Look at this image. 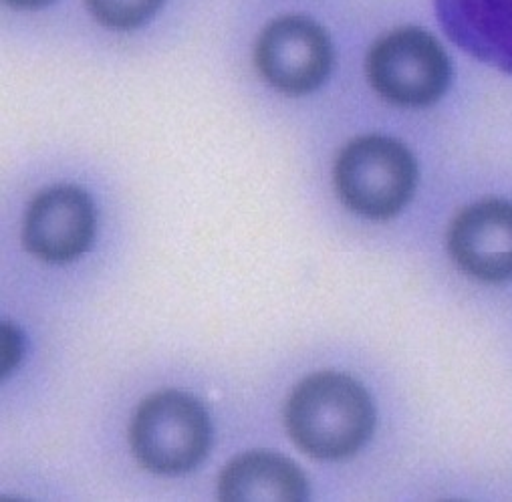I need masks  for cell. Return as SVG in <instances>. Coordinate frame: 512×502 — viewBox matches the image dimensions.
Returning <instances> with one entry per match:
<instances>
[{
    "label": "cell",
    "instance_id": "obj_1",
    "mask_svg": "<svg viewBox=\"0 0 512 502\" xmlns=\"http://www.w3.org/2000/svg\"><path fill=\"white\" fill-rule=\"evenodd\" d=\"M285 422L303 452L321 460H341L369 440L375 412L359 382L343 373L323 371L293 390Z\"/></svg>",
    "mask_w": 512,
    "mask_h": 502
},
{
    "label": "cell",
    "instance_id": "obj_2",
    "mask_svg": "<svg viewBox=\"0 0 512 502\" xmlns=\"http://www.w3.org/2000/svg\"><path fill=\"white\" fill-rule=\"evenodd\" d=\"M333 178L349 210L371 220H386L412 200L418 164L412 152L392 138L361 136L339 152Z\"/></svg>",
    "mask_w": 512,
    "mask_h": 502
},
{
    "label": "cell",
    "instance_id": "obj_3",
    "mask_svg": "<svg viewBox=\"0 0 512 502\" xmlns=\"http://www.w3.org/2000/svg\"><path fill=\"white\" fill-rule=\"evenodd\" d=\"M371 87L394 105L428 107L444 97L452 81V61L440 41L418 27L383 35L367 53Z\"/></svg>",
    "mask_w": 512,
    "mask_h": 502
},
{
    "label": "cell",
    "instance_id": "obj_4",
    "mask_svg": "<svg viewBox=\"0 0 512 502\" xmlns=\"http://www.w3.org/2000/svg\"><path fill=\"white\" fill-rule=\"evenodd\" d=\"M212 426L202 404L180 392H160L138 408L130 442L138 462L156 474H182L208 454Z\"/></svg>",
    "mask_w": 512,
    "mask_h": 502
},
{
    "label": "cell",
    "instance_id": "obj_5",
    "mask_svg": "<svg viewBox=\"0 0 512 502\" xmlns=\"http://www.w3.org/2000/svg\"><path fill=\"white\" fill-rule=\"evenodd\" d=\"M261 75L287 95H307L329 77L335 61L327 31L309 17L287 15L265 27L254 49Z\"/></svg>",
    "mask_w": 512,
    "mask_h": 502
},
{
    "label": "cell",
    "instance_id": "obj_6",
    "mask_svg": "<svg viewBox=\"0 0 512 502\" xmlns=\"http://www.w3.org/2000/svg\"><path fill=\"white\" fill-rule=\"evenodd\" d=\"M95 224V206L85 190L55 186L31 202L23 224V242L41 261L69 263L91 246Z\"/></svg>",
    "mask_w": 512,
    "mask_h": 502
},
{
    "label": "cell",
    "instance_id": "obj_7",
    "mask_svg": "<svg viewBox=\"0 0 512 502\" xmlns=\"http://www.w3.org/2000/svg\"><path fill=\"white\" fill-rule=\"evenodd\" d=\"M454 263L484 283L512 279V202L484 200L462 210L448 232Z\"/></svg>",
    "mask_w": 512,
    "mask_h": 502
},
{
    "label": "cell",
    "instance_id": "obj_8",
    "mask_svg": "<svg viewBox=\"0 0 512 502\" xmlns=\"http://www.w3.org/2000/svg\"><path fill=\"white\" fill-rule=\"evenodd\" d=\"M442 29L466 53L512 75V0H434Z\"/></svg>",
    "mask_w": 512,
    "mask_h": 502
},
{
    "label": "cell",
    "instance_id": "obj_9",
    "mask_svg": "<svg viewBox=\"0 0 512 502\" xmlns=\"http://www.w3.org/2000/svg\"><path fill=\"white\" fill-rule=\"evenodd\" d=\"M222 500H303L309 482L295 462L273 452H248L220 474Z\"/></svg>",
    "mask_w": 512,
    "mask_h": 502
},
{
    "label": "cell",
    "instance_id": "obj_10",
    "mask_svg": "<svg viewBox=\"0 0 512 502\" xmlns=\"http://www.w3.org/2000/svg\"><path fill=\"white\" fill-rule=\"evenodd\" d=\"M93 19L107 29L132 31L146 25L164 0H85Z\"/></svg>",
    "mask_w": 512,
    "mask_h": 502
},
{
    "label": "cell",
    "instance_id": "obj_11",
    "mask_svg": "<svg viewBox=\"0 0 512 502\" xmlns=\"http://www.w3.org/2000/svg\"><path fill=\"white\" fill-rule=\"evenodd\" d=\"M0 349H3V375H7L19 365L23 355V337L17 327L5 323L3 325V341H0Z\"/></svg>",
    "mask_w": 512,
    "mask_h": 502
},
{
    "label": "cell",
    "instance_id": "obj_12",
    "mask_svg": "<svg viewBox=\"0 0 512 502\" xmlns=\"http://www.w3.org/2000/svg\"><path fill=\"white\" fill-rule=\"evenodd\" d=\"M5 3L15 9H39V7L55 3V0H5Z\"/></svg>",
    "mask_w": 512,
    "mask_h": 502
}]
</instances>
